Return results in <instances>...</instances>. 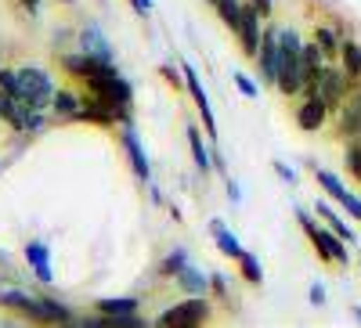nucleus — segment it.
I'll return each instance as SVG.
<instances>
[{"label":"nucleus","instance_id":"f257e3e1","mask_svg":"<svg viewBox=\"0 0 361 328\" xmlns=\"http://www.w3.org/2000/svg\"><path fill=\"white\" fill-rule=\"evenodd\" d=\"M83 83H87V91H90V94L102 98V101H105V105L127 123V119H130V105H134V91H130V83L119 76L109 62H102V65L90 72Z\"/></svg>","mask_w":361,"mask_h":328},{"label":"nucleus","instance_id":"f03ea898","mask_svg":"<svg viewBox=\"0 0 361 328\" xmlns=\"http://www.w3.org/2000/svg\"><path fill=\"white\" fill-rule=\"evenodd\" d=\"M300 47H304V44H300L293 25L279 29V80H275V87L286 98L304 91V76H300Z\"/></svg>","mask_w":361,"mask_h":328},{"label":"nucleus","instance_id":"7ed1b4c3","mask_svg":"<svg viewBox=\"0 0 361 328\" xmlns=\"http://www.w3.org/2000/svg\"><path fill=\"white\" fill-rule=\"evenodd\" d=\"M18 101L25 105V112H29V108L47 112L51 101H54V83H51V76H47L44 69H37V65L18 69Z\"/></svg>","mask_w":361,"mask_h":328},{"label":"nucleus","instance_id":"20e7f679","mask_svg":"<svg viewBox=\"0 0 361 328\" xmlns=\"http://www.w3.org/2000/svg\"><path fill=\"white\" fill-rule=\"evenodd\" d=\"M296 220H300V227H304L307 234H311V242H314V249H318V256L322 260H329V263H350V253L343 249V242H340V234L329 227V231H322V227H314V220L304 213V210H296Z\"/></svg>","mask_w":361,"mask_h":328},{"label":"nucleus","instance_id":"39448f33","mask_svg":"<svg viewBox=\"0 0 361 328\" xmlns=\"http://www.w3.org/2000/svg\"><path fill=\"white\" fill-rule=\"evenodd\" d=\"M347 80H350V76H347V69H329V65H325V69L307 83V87H311V94H314V98H322L329 108H340V105H343V98H347Z\"/></svg>","mask_w":361,"mask_h":328},{"label":"nucleus","instance_id":"423d86ee","mask_svg":"<svg viewBox=\"0 0 361 328\" xmlns=\"http://www.w3.org/2000/svg\"><path fill=\"white\" fill-rule=\"evenodd\" d=\"M209 317V303L206 296H192L185 303H173L159 314V324H202Z\"/></svg>","mask_w":361,"mask_h":328},{"label":"nucleus","instance_id":"0eeeda50","mask_svg":"<svg viewBox=\"0 0 361 328\" xmlns=\"http://www.w3.org/2000/svg\"><path fill=\"white\" fill-rule=\"evenodd\" d=\"M180 76H185V87H188V94L195 98V108L202 112V123H206V134L217 141V119H214V108H209V98H206V91H202V83H199V76H195V69L185 62L180 65Z\"/></svg>","mask_w":361,"mask_h":328},{"label":"nucleus","instance_id":"6e6552de","mask_svg":"<svg viewBox=\"0 0 361 328\" xmlns=\"http://www.w3.org/2000/svg\"><path fill=\"white\" fill-rule=\"evenodd\" d=\"M314 181L329 191V198H336L340 206H347V213H350L354 220H361V198H357V195H350V191L340 184V177H336V173H329V170H314Z\"/></svg>","mask_w":361,"mask_h":328},{"label":"nucleus","instance_id":"1a4fd4ad","mask_svg":"<svg viewBox=\"0 0 361 328\" xmlns=\"http://www.w3.org/2000/svg\"><path fill=\"white\" fill-rule=\"evenodd\" d=\"M238 40H243V51L250 54V58H257V51H260V8L253 4H243V22H238V33H235Z\"/></svg>","mask_w":361,"mask_h":328},{"label":"nucleus","instance_id":"9d476101","mask_svg":"<svg viewBox=\"0 0 361 328\" xmlns=\"http://www.w3.org/2000/svg\"><path fill=\"white\" fill-rule=\"evenodd\" d=\"M257 62H260V80L264 83H275L279 80V29H267V33L260 37Z\"/></svg>","mask_w":361,"mask_h":328},{"label":"nucleus","instance_id":"9b49d317","mask_svg":"<svg viewBox=\"0 0 361 328\" xmlns=\"http://www.w3.org/2000/svg\"><path fill=\"white\" fill-rule=\"evenodd\" d=\"M325 115H329V105H325L322 98H314V94H311V98H307L304 105L296 108V127H300V130H311V134H314V130H322Z\"/></svg>","mask_w":361,"mask_h":328},{"label":"nucleus","instance_id":"f8f14e48","mask_svg":"<svg viewBox=\"0 0 361 328\" xmlns=\"http://www.w3.org/2000/svg\"><path fill=\"white\" fill-rule=\"evenodd\" d=\"M80 47H83V54H90V58H98V62H109L112 65V47H109V40H105V33H102L98 25H83Z\"/></svg>","mask_w":361,"mask_h":328},{"label":"nucleus","instance_id":"ddd939ff","mask_svg":"<svg viewBox=\"0 0 361 328\" xmlns=\"http://www.w3.org/2000/svg\"><path fill=\"white\" fill-rule=\"evenodd\" d=\"M340 134L343 137L361 134V87L350 98H343V105H340Z\"/></svg>","mask_w":361,"mask_h":328},{"label":"nucleus","instance_id":"4468645a","mask_svg":"<svg viewBox=\"0 0 361 328\" xmlns=\"http://www.w3.org/2000/svg\"><path fill=\"white\" fill-rule=\"evenodd\" d=\"M325 58H329V54L318 47V40L300 47V76H304V87H307V83H311V80H314V76L325 69Z\"/></svg>","mask_w":361,"mask_h":328},{"label":"nucleus","instance_id":"2eb2a0df","mask_svg":"<svg viewBox=\"0 0 361 328\" xmlns=\"http://www.w3.org/2000/svg\"><path fill=\"white\" fill-rule=\"evenodd\" d=\"M119 137H123V148H127V156H130V163H134V173H137V177H145V181H148V177H152V170H148L145 148H141V141H137L134 127L127 123V127H123V134H119Z\"/></svg>","mask_w":361,"mask_h":328},{"label":"nucleus","instance_id":"dca6fc26","mask_svg":"<svg viewBox=\"0 0 361 328\" xmlns=\"http://www.w3.org/2000/svg\"><path fill=\"white\" fill-rule=\"evenodd\" d=\"M0 119L11 123L15 130H25V105L15 94H8V91H0Z\"/></svg>","mask_w":361,"mask_h":328},{"label":"nucleus","instance_id":"f3484780","mask_svg":"<svg viewBox=\"0 0 361 328\" xmlns=\"http://www.w3.org/2000/svg\"><path fill=\"white\" fill-rule=\"evenodd\" d=\"M25 260H29V267L37 271V278L47 285L51 282V263H47V246L44 242H29L25 246Z\"/></svg>","mask_w":361,"mask_h":328},{"label":"nucleus","instance_id":"a211bd4d","mask_svg":"<svg viewBox=\"0 0 361 328\" xmlns=\"http://www.w3.org/2000/svg\"><path fill=\"white\" fill-rule=\"evenodd\" d=\"M0 307H11V310L29 314V317L37 314V300H33V296H25V292H18V289H0Z\"/></svg>","mask_w":361,"mask_h":328},{"label":"nucleus","instance_id":"6ab92c4d","mask_svg":"<svg viewBox=\"0 0 361 328\" xmlns=\"http://www.w3.org/2000/svg\"><path fill=\"white\" fill-rule=\"evenodd\" d=\"M209 231H214V238H217V249H221L224 256H235V260H238V256L246 253V249H243V242H238V238H235V234H231V231H228L221 220H214V224H209Z\"/></svg>","mask_w":361,"mask_h":328},{"label":"nucleus","instance_id":"aec40b11","mask_svg":"<svg viewBox=\"0 0 361 328\" xmlns=\"http://www.w3.org/2000/svg\"><path fill=\"white\" fill-rule=\"evenodd\" d=\"M80 105L83 101L73 91H54V101H51L54 115H62V119H80Z\"/></svg>","mask_w":361,"mask_h":328},{"label":"nucleus","instance_id":"412c9836","mask_svg":"<svg viewBox=\"0 0 361 328\" xmlns=\"http://www.w3.org/2000/svg\"><path fill=\"white\" fill-rule=\"evenodd\" d=\"M177 285L185 289V292H192V296H206L209 278H202V271H195V267H185V271L177 275Z\"/></svg>","mask_w":361,"mask_h":328},{"label":"nucleus","instance_id":"4be33fe9","mask_svg":"<svg viewBox=\"0 0 361 328\" xmlns=\"http://www.w3.org/2000/svg\"><path fill=\"white\" fill-rule=\"evenodd\" d=\"M185 134H188V144H192V156H195L199 173H209V170H214V159H209V152L202 148V134H199V127H188Z\"/></svg>","mask_w":361,"mask_h":328},{"label":"nucleus","instance_id":"5701e85b","mask_svg":"<svg viewBox=\"0 0 361 328\" xmlns=\"http://www.w3.org/2000/svg\"><path fill=\"white\" fill-rule=\"evenodd\" d=\"M340 54H343V69H347V76H350V80H357V76H361V44L343 40Z\"/></svg>","mask_w":361,"mask_h":328},{"label":"nucleus","instance_id":"b1692460","mask_svg":"<svg viewBox=\"0 0 361 328\" xmlns=\"http://www.w3.org/2000/svg\"><path fill=\"white\" fill-rule=\"evenodd\" d=\"M217 11H221V22L231 29V33H238V22H243V4H238V0H217Z\"/></svg>","mask_w":361,"mask_h":328},{"label":"nucleus","instance_id":"393cba45","mask_svg":"<svg viewBox=\"0 0 361 328\" xmlns=\"http://www.w3.org/2000/svg\"><path fill=\"white\" fill-rule=\"evenodd\" d=\"M314 210H318V217H322V220H329V227H333V231H336L340 238H347V242H354V231H350V227H347V224H343V220H340V217L333 213V210H329L325 202H318Z\"/></svg>","mask_w":361,"mask_h":328},{"label":"nucleus","instance_id":"a878e982","mask_svg":"<svg viewBox=\"0 0 361 328\" xmlns=\"http://www.w3.org/2000/svg\"><path fill=\"white\" fill-rule=\"evenodd\" d=\"M98 310L102 314H134L137 300H130V296H119V300H98Z\"/></svg>","mask_w":361,"mask_h":328},{"label":"nucleus","instance_id":"bb28decb","mask_svg":"<svg viewBox=\"0 0 361 328\" xmlns=\"http://www.w3.org/2000/svg\"><path fill=\"white\" fill-rule=\"evenodd\" d=\"M238 267H243V278H246L250 285H257V282L264 278V271H260V260H257V256H250V253L238 256Z\"/></svg>","mask_w":361,"mask_h":328},{"label":"nucleus","instance_id":"cd10ccee","mask_svg":"<svg viewBox=\"0 0 361 328\" xmlns=\"http://www.w3.org/2000/svg\"><path fill=\"white\" fill-rule=\"evenodd\" d=\"M314 40H318V47H322L325 54H336V51L343 47V44L336 40V33H333V29H325V25H318V29H314Z\"/></svg>","mask_w":361,"mask_h":328},{"label":"nucleus","instance_id":"c85d7f7f","mask_svg":"<svg viewBox=\"0 0 361 328\" xmlns=\"http://www.w3.org/2000/svg\"><path fill=\"white\" fill-rule=\"evenodd\" d=\"M185 267H188V260H185V253L177 249V253H170V256H166V263H163V275H173V278H177L180 271H185Z\"/></svg>","mask_w":361,"mask_h":328},{"label":"nucleus","instance_id":"c756f323","mask_svg":"<svg viewBox=\"0 0 361 328\" xmlns=\"http://www.w3.org/2000/svg\"><path fill=\"white\" fill-rule=\"evenodd\" d=\"M347 170H350V173L357 177V181H361V141L347 148Z\"/></svg>","mask_w":361,"mask_h":328},{"label":"nucleus","instance_id":"7c9ffc66","mask_svg":"<svg viewBox=\"0 0 361 328\" xmlns=\"http://www.w3.org/2000/svg\"><path fill=\"white\" fill-rule=\"evenodd\" d=\"M0 91H8V94H15V98H18V72L0 69Z\"/></svg>","mask_w":361,"mask_h":328},{"label":"nucleus","instance_id":"2f4dec72","mask_svg":"<svg viewBox=\"0 0 361 328\" xmlns=\"http://www.w3.org/2000/svg\"><path fill=\"white\" fill-rule=\"evenodd\" d=\"M235 83H238V91H243L246 98H257V87H253V83H250L243 72H235Z\"/></svg>","mask_w":361,"mask_h":328},{"label":"nucleus","instance_id":"473e14b6","mask_svg":"<svg viewBox=\"0 0 361 328\" xmlns=\"http://www.w3.org/2000/svg\"><path fill=\"white\" fill-rule=\"evenodd\" d=\"M130 8H134L137 15H148V11H152V0H130Z\"/></svg>","mask_w":361,"mask_h":328},{"label":"nucleus","instance_id":"72a5a7b5","mask_svg":"<svg viewBox=\"0 0 361 328\" xmlns=\"http://www.w3.org/2000/svg\"><path fill=\"white\" fill-rule=\"evenodd\" d=\"M311 303H314V307L325 303V289H322V285H311Z\"/></svg>","mask_w":361,"mask_h":328},{"label":"nucleus","instance_id":"f704fd0d","mask_svg":"<svg viewBox=\"0 0 361 328\" xmlns=\"http://www.w3.org/2000/svg\"><path fill=\"white\" fill-rule=\"evenodd\" d=\"M253 4H257V8H260V15L267 18V15H271V8H275V0H253Z\"/></svg>","mask_w":361,"mask_h":328},{"label":"nucleus","instance_id":"c9c22d12","mask_svg":"<svg viewBox=\"0 0 361 328\" xmlns=\"http://www.w3.org/2000/svg\"><path fill=\"white\" fill-rule=\"evenodd\" d=\"M163 76H166V80H170V83H173V87H177V83H180V76H177V69H170V65H163Z\"/></svg>","mask_w":361,"mask_h":328},{"label":"nucleus","instance_id":"e433bc0d","mask_svg":"<svg viewBox=\"0 0 361 328\" xmlns=\"http://www.w3.org/2000/svg\"><path fill=\"white\" fill-rule=\"evenodd\" d=\"M22 4H25L29 11H37V8H40V0H22Z\"/></svg>","mask_w":361,"mask_h":328},{"label":"nucleus","instance_id":"4c0bfd02","mask_svg":"<svg viewBox=\"0 0 361 328\" xmlns=\"http://www.w3.org/2000/svg\"><path fill=\"white\" fill-rule=\"evenodd\" d=\"M354 317H357V321H361V307H354Z\"/></svg>","mask_w":361,"mask_h":328},{"label":"nucleus","instance_id":"58836bf2","mask_svg":"<svg viewBox=\"0 0 361 328\" xmlns=\"http://www.w3.org/2000/svg\"><path fill=\"white\" fill-rule=\"evenodd\" d=\"M214 4H217V0H214Z\"/></svg>","mask_w":361,"mask_h":328}]
</instances>
